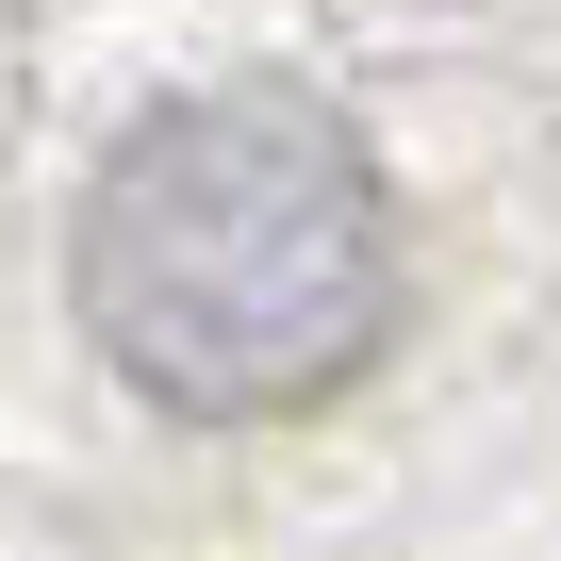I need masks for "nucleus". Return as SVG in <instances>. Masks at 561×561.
<instances>
[{
	"label": "nucleus",
	"mask_w": 561,
	"mask_h": 561,
	"mask_svg": "<svg viewBox=\"0 0 561 561\" xmlns=\"http://www.w3.org/2000/svg\"><path fill=\"white\" fill-rule=\"evenodd\" d=\"M83 331L182 430L331 413L397 331V215L331 100L198 83L100 149L83 198Z\"/></svg>",
	"instance_id": "nucleus-1"
}]
</instances>
